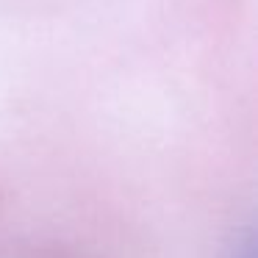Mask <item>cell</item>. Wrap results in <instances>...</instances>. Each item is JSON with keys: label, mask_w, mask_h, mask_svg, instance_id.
Masks as SVG:
<instances>
[{"label": "cell", "mask_w": 258, "mask_h": 258, "mask_svg": "<svg viewBox=\"0 0 258 258\" xmlns=\"http://www.w3.org/2000/svg\"><path fill=\"white\" fill-rule=\"evenodd\" d=\"M233 258H255V252H252V241H244V244L233 252Z\"/></svg>", "instance_id": "1"}]
</instances>
